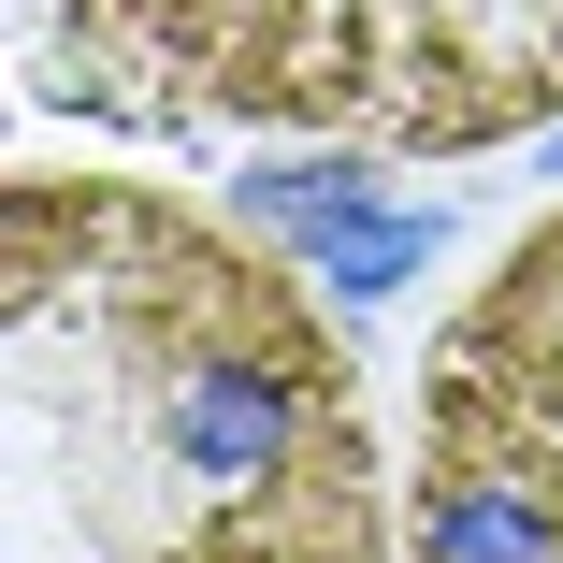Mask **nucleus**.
Returning a JSON list of instances; mask_svg holds the SVG:
<instances>
[{
	"label": "nucleus",
	"instance_id": "f257e3e1",
	"mask_svg": "<svg viewBox=\"0 0 563 563\" xmlns=\"http://www.w3.org/2000/svg\"><path fill=\"white\" fill-rule=\"evenodd\" d=\"M15 563H376L347 332L159 188H15Z\"/></svg>",
	"mask_w": 563,
	"mask_h": 563
},
{
	"label": "nucleus",
	"instance_id": "f03ea898",
	"mask_svg": "<svg viewBox=\"0 0 563 563\" xmlns=\"http://www.w3.org/2000/svg\"><path fill=\"white\" fill-rule=\"evenodd\" d=\"M174 145L202 117L362 131L405 159L534 145L563 117V0H87Z\"/></svg>",
	"mask_w": 563,
	"mask_h": 563
},
{
	"label": "nucleus",
	"instance_id": "7ed1b4c3",
	"mask_svg": "<svg viewBox=\"0 0 563 563\" xmlns=\"http://www.w3.org/2000/svg\"><path fill=\"white\" fill-rule=\"evenodd\" d=\"M405 563H563V232L433 332Z\"/></svg>",
	"mask_w": 563,
	"mask_h": 563
},
{
	"label": "nucleus",
	"instance_id": "20e7f679",
	"mask_svg": "<svg viewBox=\"0 0 563 563\" xmlns=\"http://www.w3.org/2000/svg\"><path fill=\"white\" fill-rule=\"evenodd\" d=\"M362 202H390L376 188V145H347V131H318L303 159H261V174H232L217 188V217H246V232H332V217H362Z\"/></svg>",
	"mask_w": 563,
	"mask_h": 563
},
{
	"label": "nucleus",
	"instance_id": "39448f33",
	"mask_svg": "<svg viewBox=\"0 0 563 563\" xmlns=\"http://www.w3.org/2000/svg\"><path fill=\"white\" fill-rule=\"evenodd\" d=\"M433 246H448V217H419V202H362V217H332V232H303V275H318V303H390Z\"/></svg>",
	"mask_w": 563,
	"mask_h": 563
},
{
	"label": "nucleus",
	"instance_id": "423d86ee",
	"mask_svg": "<svg viewBox=\"0 0 563 563\" xmlns=\"http://www.w3.org/2000/svg\"><path fill=\"white\" fill-rule=\"evenodd\" d=\"M534 174H549V188H563V117H549V131H534Z\"/></svg>",
	"mask_w": 563,
	"mask_h": 563
}]
</instances>
